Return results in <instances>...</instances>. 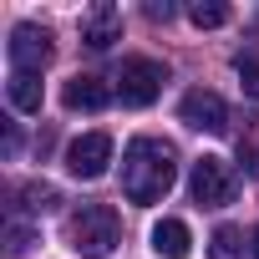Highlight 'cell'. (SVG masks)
<instances>
[{
    "label": "cell",
    "mask_w": 259,
    "mask_h": 259,
    "mask_svg": "<svg viewBox=\"0 0 259 259\" xmlns=\"http://www.w3.org/2000/svg\"><path fill=\"white\" fill-rule=\"evenodd\" d=\"M188 224L183 219H158L153 224V249L163 254V259H188Z\"/></svg>",
    "instance_id": "10"
},
{
    "label": "cell",
    "mask_w": 259,
    "mask_h": 259,
    "mask_svg": "<svg viewBox=\"0 0 259 259\" xmlns=\"http://www.w3.org/2000/svg\"><path fill=\"white\" fill-rule=\"evenodd\" d=\"M6 51H11V66H16V71L41 76V66L51 61V31H41V26L26 21V26L11 31V46H6Z\"/></svg>",
    "instance_id": "6"
},
{
    "label": "cell",
    "mask_w": 259,
    "mask_h": 259,
    "mask_svg": "<svg viewBox=\"0 0 259 259\" xmlns=\"http://www.w3.org/2000/svg\"><path fill=\"white\" fill-rule=\"evenodd\" d=\"M122 239V224H117V208L107 203H81L71 219H66V244L81 254V259H107Z\"/></svg>",
    "instance_id": "2"
},
{
    "label": "cell",
    "mask_w": 259,
    "mask_h": 259,
    "mask_svg": "<svg viewBox=\"0 0 259 259\" xmlns=\"http://www.w3.org/2000/svg\"><path fill=\"white\" fill-rule=\"evenodd\" d=\"M239 81H244V92L259 102V56H239Z\"/></svg>",
    "instance_id": "16"
},
{
    "label": "cell",
    "mask_w": 259,
    "mask_h": 259,
    "mask_svg": "<svg viewBox=\"0 0 259 259\" xmlns=\"http://www.w3.org/2000/svg\"><path fill=\"white\" fill-rule=\"evenodd\" d=\"M21 198H26V208H31V213H46V208H56V203H61V193H56L51 183H26V188H21Z\"/></svg>",
    "instance_id": "14"
},
{
    "label": "cell",
    "mask_w": 259,
    "mask_h": 259,
    "mask_svg": "<svg viewBox=\"0 0 259 259\" xmlns=\"http://www.w3.org/2000/svg\"><path fill=\"white\" fill-rule=\"evenodd\" d=\"M117 36H122V16H117V6H107V0H102V6H92L87 21H81V41H87L92 51H107Z\"/></svg>",
    "instance_id": "8"
},
{
    "label": "cell",
    "mask_w": 259,
    "mask_h": 259,
    "mask_svg": "<svg viewBox=\"0 0 259 259\" xmlns=\"http://www.w3.org/2000/svg\"><path fill=\"white\" fill-rule=\"evenodd\" d=\"M188 188H193V203H203V208H224V203H234V193H239V183H234L229 163H224V158H213V153H203V158L193 163Z\"/></svg>",
    "instance_id": "4"
},
{
    "label": "cell",
    "mask_w": 259,
    "mask_h": 259,
    "mask_svg": "<svg viewBox=\"0 0 259 259\" xmlns=\"http://www.w3.org/2000/svg\"><path fill=\"white\" fill-rule=\"evenodd\" d=\"M112 133H81L71 148H66V168H71V178H102L107 168H112Z\"/></svg>",
    "instance_id": "5"
},
{
    "label": "cell",
    "mask_w": 259,
    "mask_h": 259,
    "mask_svg": "<svg viewBox=\"0 0 259 259\" xmlns=\"http://www.w3.org/2000/svg\"><path fill=\"white\" fill-rule=\"evenodd\" d=\"M168 16H173L168 0H153V6H148V21H168Z\"/></svg>",
    "instance_id": "17"
},
{
    "label": "cell",
    "mask_w": 259,
    "mask_h": 259,
    "mask_svg": "<svg viewBox=\"0 0 259 259\" xmlns=\"http://www.w3.org/2000/svg\"><path fill=\"white\" fill-rule=\"evenodd\" d=\"M31 244H36V234H31L26 224H11V234H6V259H21Z\"/></svg>",
    "instance_id": "15"
},
{
    "label": "cell",
    "mask_w": 259,
    "mask_h": 259,
    "mask_svg": "<svg viewBox=\"0 0 259 259\" xmlns=\"http://www.w3.org/2000/svg\"><path fill=\"white\" fill-rule=\"evenodd\" d=\"M11 107L16 112H41V76L11 71Z\"/></svg>",
    "instance_id": "11"
},
{
    "label": "cell",
    "mask_w": 259,
    "mask_h": 259,
    "mask_svg": "<svg viewBox=\"0 0 259 259\" xmlns=\"http://www.w3.org/2000/svg\"><path fill=\"white\" fill-rule=\"evenodd\" d=\"M249 244H254V259H259V229H254V239H249Z\"/></svg>",
    "instance_id": "18"
},
{
    "label": "cell",
    "mask_w": 259,
    "mask_h": 259,
    "mask_svg": "<svg viewBox=\"0 0 259 259\" xmlns=\"http://www.w3.org/2000/svg\"><path fill=\"white\" fill-rule=\"evenodd\" d=\"M163 81H168V66L153 61V56H127L117 66V97L127 107H153L158 92H163Z\"/></svg>",
    "instance_id": "3"
},
{
    "label": "cell",
    "mask_w": 259,
    "mask_h": 259,
    "mask_svg": "<svg viewBox=\"0 0 259 259\" xmlns=\"http://www.w3.org/2000/svg\"><path fill=\"white\" fill-rule=\"evenodd\" d=\"M61 102H66V112H102L112 102V87L102 76H71L66 92H61Z\"/></svg>",
    "instance_id": "9"
},
{
    "label": "cell",
    "mask_w": 259,
    "mask_h": 259,
    "mask_svg": "<svg viewBox=\"0 0 259 259\" xmlns=\"http://www.w3.org/2000/svg\"><path fill=\"white\" fill-rule=\"evenodd\" d=\"M188 21H193L198 31H213V26L229 21V6H219V0H198V6L188 11Z\"/></svg>",
    "instance_id": "13"
},
{
    "label": "cell",
    "mask_w": 259,
    "mask_h": 259,
    "mask_svg": "<svg viewBox=\"0 0 259 259\" xmlns=\"http://www.w3.org/2000/svg\"><path fill=\"white\" fill-rule=\"evenodd\" d=\"M178 183V153L163 138H133L122 153V193L127 203H163L168 188Z\"/></svg>",
    "instance_id": "1"
},
{
    "label": "cell",
    "mask_w": 259,
    "mask_h": 259,
    "mask_svg": "<svg viewBox=\"0 0 259 259\" xmlns=\"http://www.w3.org/2000/svg\"><path fill=\"white\" fill-rule=\"evenodd\" d=\"M178 117H183L188 127H198V133H229V107H224V97H219V92H203V87H193V92L178 102Z\"/></svg>",
    "instance_id": "7"
},
{
    "label": "cell",
    "mask_w": 259,
    "mask_h": 259,
    "mask_svg": "<svg viewBox=\"0 0 259 259\" xmlns=\"http://www.w3.org/2000/svg\"><path fill=\"white\" fill-rule=\"evenodd\" d=\"M208 259H244V234L234 224H219L208 239Z\"/></svg>",
    "instance_id": "12"
}]
</instances>
